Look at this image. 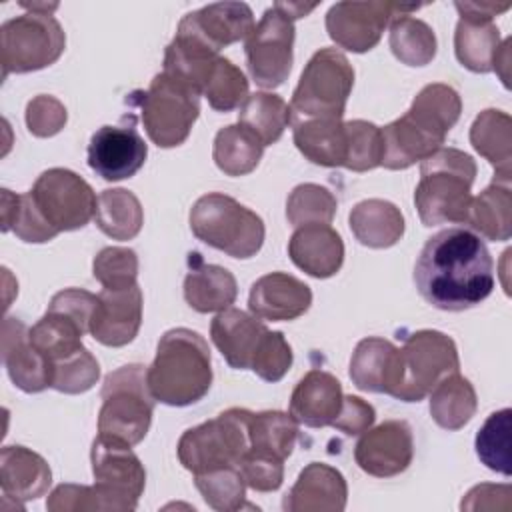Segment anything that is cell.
<instances>
[{"mask_svg":"<svg viewBox=\"0 0 512 512\" xmlns=\"http://www.w3.org/2000/svg\"><path fill=\"white\" fill-rule=\"evenodd\" d=\"M414 282L438 310L460 312L484 302L494 290V260L480 236L466 228H444L422 246Z\"/></svg>","mask_w":512,"mask_h":512,"instance_id":"6da1fadb","label":"cell"},{"mask_svg":"<svg viewBox=\"0 0 512 512\" xmlns=\"http://www.w3.org/2000/svg\"><path fill=\"white\" fill-rule=\"evenodd\" d=\"M146 384L152 398L168 406H190L202 400L212 386L208 342L190 328L166 330L146 368Z\"/></svg>","mask_w":512,"mask_h":512,"instance_id":"7a4b0ae2","label":"cell"},{"mask_svg":"<svg viewBox=\"0 0 512 512\" xmlns=\"http://www.w3.org/2000/svg\"><path fill=\"white\" fill-rule=\"evenodd\" d=\"M474 178V158L458 148L440 146L424 158L420 162V182L414 190V204L422 224H464Z\"/></svg>","mask_w":512,"mask_h":512,"instance_id":"3957f363","label":"cell"},{"mask_svg":"<svg viewBox=\"0 0 512 512\" xmlns=\"http://www.w3.org/2000/svg\"><path fill=\"white\" fill-rule=\"evenodd\" d=\"M458 370V348L448 334L416 330L396 348L386 394L402 402H420L444 376Z\"/></svg>","mask_w":512,"mask_h":512,"instance_id":"277c9868","label":"cell"},{"mask_svg":"<svg viewBox=\"0 0 512 512\" xmlns=\"http://www.w3.org/2000/svg\"><path fill=\"white\" fill-rule=\"evenodd\" d=\"M100 398L98 436L130 448L142 442L156 402L146 384V368L142 364L116 368L104 378Z\"/></svg>","mask_w":512,"mask_h":512,"instance_id":"5b68a950","label":"cell"},{"mask_svg":"<svg viewBox=\"0 0 512 512\" xmlns=\"http://www.w3.org/2000/svg\"><path fill=\"white\" fill-rule=\"evenodd\" d=\"M188 220L198 240L232 258H252L264 244L262 218L222 192L200 196L190 208Z\"/></svg>","mask_w":512,"mask_h":512,"instance_id":"8992f818","label":"cell"},{"mask_svg":"<svg viewBox=\"0 0 512 512\" xmlns=\"http://www.w3.org/2000/svg\"><path fill=\"white\" fill-rule=\"evenodd\" d=\"M200 92L188 82L160 72L146 90H136L130 100L140 106L148 138L160 148L186 142L200 114Z\"/></svg>","mask_w":512,"mask_h":512,"instance_id":"52a82bcc","label":"cell"},{"mask_svg":"<svg viewBox=\"0 0 512 512\" xmlns=\"http://www.w3.org/2000/svg\"><path fill=\"white\" fill-rule=\"evenodd\" d=\"M354 86V68L336 48H320L312 54L290 100V124L294 120H342Z\"/></svg>","mask_w":512,"mask_h":512,"instance_id":"ba28073f","label":"cell"},{"mask_svg":"<svg viewBox=\"0 0 512 512\" xmlns=\"http://www.w3.org/2000/svg\"><path fill=\"white\" fill-rule=\"evenodd\" d=\"M250 414L246 408H228L216 418L188 428L176 448L180 464L192 474L238 466L250 448Z\"/></svg>","mask_w":512,"mask_h":512,"instance_id":"9c48e42d","label":"cell"},{"mask_svg":"<svg viewBox=\"0 0 512 512\" xmlns=\"http://www.w3.org/2000/svg\"><path fill=\"white\" fill-rule=\"evenodd\" d=\"M66 48V34L52 14L26 12L0 28L2 78L54 64Z\"/></svg>","mask_w":512,"mask_h":512,"instance_id":"30bf717a","label":"cell"},{"mask_svg":"<svg viewBox=\"0 0 512 512\" xmlns=\"http://www.w3.org/2000/svg\"><path fill=\"white\" fill-rule=\"evenodd\" d=\"M28 194L58 234L84 228L96 214L98 198L92 186L68 168L44 170Z\"/></svg>","mask_w":512,"mask_h":512,"instance_id":"8fae6325","label":"cell"},{"mask_svg":"<svg viewBox=\"0 0 512 512\" xmlns=\"http://www.w3.org/2000/svg\"><path fill=\"white\" fill-rule=\"evenodd\" d=\"M90 462L102 510H134L146 486V470L132 448L96 436L90 448Z\"/></svg>","mask_w":512,"mask_h":512,"instance_id":"7c38bea8","label":"cell"},{"mask_svg":"<svg viewBox=\"0 0 512 512\" xmlns=\"http://www.w3.org/2000/svg\"><path fill=\"white\" fill-rule=\"evenodd\" d=\"M250 78L266 90L284 84L294 62V22L274 4L244 40Z\"/></svg>","mask_w":512,"mask_h":512,"instance_id":"4fadbf2b","label":"cell"},{"mask_svg":"<svg viewBox=\"0 0 512 512\" xmlns=\"http://www.w3.org/2000/svg\"><path fill=\"white\" fill-rule=\"evenodd\" d=\"M420 8V4L398 2H338L326 12V32L340 48L362 54L380 42L394 18Z\"/></svg>","mask_w":512,"mask_h":512,"instance_id":"5bb4252c","label":"cell"},{"mask_svg":"<svg viewBox=\"0 0 512 512\" xmlns=\"http://www.w3.org/2000/svg\"><path fill=\"white\" fill-rule=\"evenodd\" d=\"M254 26V14L248 4L216 2L188 12L180 20L174 38L210 54H218L224 46L246 40Z\"/></svg>","mask_w":512,"mask_h":512,"instance_id":"9a60e30c","label":"cell"},{"mask_svg":"<svg viewBox=\"0 0 512 512\" xmlns=\"http://www.w3.org/2000/svg\"><path fill=\"white\" fill-rule=\"evenodd\" d=\"M146 156L148 146L136 128L134 114H124L114 126L98 128L88 144V166L108 182L134 176Z\"/></svg>","mask_w":512,"mask_h":512,"instance_id":"2e32d148","label":"cell"},{"mask_svg":"<svg viewBox=\"0 0 512 512\" xmlns=\"http://www.w3.org/2000/svg\"><path fill=\"white\" fill-rule=\"evenodd\" d=\"M414 458L412 428L406 420H386L362 432L354 448V460L362 472L376 478L402 474Z\"/></svg>","mask_w":512,"mask_h":512,"instance_id":"e0dca14e","label":"cell"},{"mask_svg":"<svg viewBox=\"0 0 512 512\" xmlns=\"http://www.w3.org/2000/svg\"><path fill=\"white\" fill-rule=\"evenodd\" d=\"M142 324V290L138 284L102 288L90 320V334L104 346L130 344Z\"/></svg>","mask_w":512,"mask_h":512,"instance_id":"ac0fdd59","label":"cell"},{"mask_svg":"<svg viewBox=\"0 0 512 512\" xmlns=\"http://www.w3.org/2000/svg\"><path fill=\"white\" fill-rule=\"evenodd\" d=\"M30 328L12 316L2 322V362L4 368L20 390L28 394L42 392L50 388L52 366L50 362L32 346Z\"/></svg>","mask_w":512,"mask_h":512,"instance_id":"d6986e66","label":"cell"},{"mask_svg":"<svg viewBox=\"0 0 512 512\" xmlns=\"http://www.w3.org/2000/svg\"><path fill=\"white\" fill-rule=\"evenodd\" d=\"M312 304L308 284L286 272H270L260 276L248 294V308L260 320H296Z\"/></svg>","mask_w":512,"mask_h":512,"instance_id":"ffe728a7","label":"cell"},{"mask_svg":"<svg viewBox=\"0 0 512 512\" xmlns=\"http://www.w3.org/2000/svg\"><path fill=\"white\" fill-rule=\"evenodd\" d=\"M348 486L340 470L324 462H310L282 500L288 512H342Z\"/></svg>","mask_w":512,"mask_h":512,"instance_id":"44dd1931","label":"cell"},{"mask_svg":"<svg viewBox=\"0 0 512 512\" xmlns=\"http://www.w3.org/2000/svg\"><path fill=\"white\" fill-rule=\"evenodd\" d=\"M266 324L240 308H226L210 322V338L224 360L236 370H250L256 350L266 336Z\"/></svg>","mask_w":512,"mask_h":512,"instance_id":"7402d4cb","label":"cell"},{"mask_svg":"<svg viewBox=\"0 0 512 512\" xmlns=\"http://www.w3.org/2000/svg\"><path fill=\"white\" fill-rule=\"evenodd\" d=\"M342 384L326 370L306 372L290 396V414L308 428L330 426L342 408Z\"/></svg>","mask_w":512,"mask_h":512,"instance_id":"603a6c76","label":"cell"},{"mask_svg":"<svg viewBox=\"0 0 512 512\" xmlns=\"http://www.w3.org/2000/svg\"><path fill=\"white\" fill-rule=\"evenodd\" d=\"M290 260L314 278L334 276L344 262V242L330 224H308L288 240Z\"/></svg>","mask_w":512,"mask_h":512,"instance_id":"cb8c5ba5","label":"cell"},{"mask_svg":"<svg viewBox=\"0 0 512 512\" xmlns=\"http://www.w3.org/2000/svg\"><path fill=\"white\" fill-rule=\"evenodd\" d=\"M238 284L234 274L218 264H208L198 252L188 254L184 300L200 314L222 312L236 302Z\"/></svg>","mask_w":512,"mask_h":512,"instance_id":"d4e9b609","label":"cell"},{"mask_svg":"<svg viewBox=\"0 0 512 512\" xmlns=\"http://www.w3.org/2000/svg\"><path fill=\"white\" fill-rule=\"evenodd\" d=\"M52 470L48 462L24 446H4L0 454V488L4 498L18 504L36 500L48 492Z\"/></svg>","mask_w":512,"mask_h":512,"instance_id":"484cf974","label":"cell"},{"mask_svg":"<svg viewBox=\"0 0 512 512\" xmlns=\"http://www.w3.org/2000/svg\"><path fill=\"white\" fill-rule=\"evenodd\" d=\"M470 144L494 166V182L510 184L512 174V120L506 112L488 108L470 126Z\"/></svg>","mask_w":512,"mask_h":512,"instance_id":"4316f807","label":"cell"},{"mask_svg":"<svg viewBox=\"0 0 512 512\" xmlns=\"http://www.w3.org/2000/svg\"><path fill=\"white\" fill-rule=\"evenodd\" d=\"M354 238L368 248H390L404 234V216L400 208L382 198L358 202L348 216Z\"/></svg>","mask_w":512,"mask_h":512,"instance_id":"83f0119b","label":"cell"},{"mask_svg":"<svg viewBox=\"0 0 512 512\" xmlns=\"http://www.w3.org/2000/svg\"><path fill=\"white\" fill-rule=\"evenodd\" d=\"M292 138L312 164L336 168L346 162V128L342 120H294Z\"/></svg>","mask_w":512,"mask_h":512,"instance_id":"f1b7e54d","label":"cell"},{"mask_svg":"<svg viewBox=\"0 0 512 512\" xmlns=\"http://www.w3.org/2000/svg\"><path fill=\"white\" fill-rule=\"evenodd\" d=\"M382 130V160L380 166L388 170H404L422 162L436 152L442 142L418 128L406 114L386 124Z\"/></svg>","mask_w":512,"mask_h":512,"instance_id":"f546056e","label":"cell"},{"mask_svg":"<svg viewBox=\"0 0 512 512\" xmlns=\"http://www.w3.org/2000/svg\"><path fill=\"white\" fill-rule=\"evenodd\" d=\"M462 112L460 94L448 84H426L412 100L406 116L424 132L444 144Z\"/></svg>","mask_w":512,"mask_h":512,"instance_id":"4dcf8cb0","label":"cell"},{"mask_svg":"<svg viewBox=\"0 0 512 512\" xmlns=\"http://www.w3.org/2000/svg\"><path fill=\"white\" fill-rule=\"evenodd\" d=\"M464 224L476 236L504 242L512 234V194L510 184L492 182L470 200Z\"/></svg>","mask_w":512,"mask_h":512,"instance_id":"1f68e13d","label":"cell"},{"mask_svg":"<svg viewBox=\"0 0 512 512\" xmlns=\"http://www.w3.org/2000/svg\"><path fill=\"white\" fill-rule=\"evenodd\" d=\"M476 408V390L460 372L444 376L430 390V416L444 430L464 428L476 414Z\"/></svg>","mask_w":512,"mask_h":512,"instance_id":"d6a6232c","label":"cell"},{"mask_svg":"<svg viewBox=\"0 0 512 512\" xmlns=\"http://www.w3.org/2000/svg\"><path fill=\"white\" fill-rule=\"evenodd\" d=\"M500 42V30L494 20L460 16L454 32V52L464 68L478 74L490 72Z\"/></svg>","mask_w":512,"mask_h":512,"instance_id":"836d02e7","label":"cell"},{"mask_svg":"<svg viewBox=\"0 0 512 512\" xmlns=\"http://www.w3.org/2000/svg\"><path fill=\"white\" fill-rule=\"evenodd\" d=\"M88 332L86 326H82L78 320L72 316L46 308V314L30 328V342L32 346L50 362V366L80 348L82 336Z\"/></svg>","mask_w":512,"mask_h":512,"instance_id":"e575fe53","label":"cell"},{"mask_svg":"<svg viewBox=\"0 0 512 512\" xmlns=\"http://www.w3.org/2000/svg\"><path fill=\"white\" fill-rule=\"evenodd\" d=\"M396 346L390 340L368 336L362 338L350 358V380L364 392L386 394L394 364Z\"/></svg>","mask_w":512,"mask_h":512,"instance_id":"d590c367","label":"cell"},{"mask_svg":"<svg viewBox=\"0 0 512 512\" xmlns=\"http://www.w3.org/2000/svg\"><path fill=\"white\" fill-rule=\"evenodd\" d=\"M264 144L242 124H230L216 132L212 158L226 176L250 174L264 154Z\"/></svg>","mask_w":512,"mask_h":512,"instance_id":"8d00e7d4","label":"cell"},{"mask_svg":"<svg viewBox=\"0 0 512 512\" xmlns=\"http://www.w3.org/2000/svg\"><path fill=\"white\" fill-rule=\"evenodd\" d=\"M96 226L112 240H132L144 224V210L136 194L126 188L102 190L94 214Z\"/></svg>","mask_w":512,"mask_h":512,"instance_id":"74e56055","label":"cell"},{"mask_svg":"<svg viewBox=\"0 0 512 512\" xmlns=\"http://www.w3.org/2000/svg\"><path fill=\"white\" fill-rule=\"evenodd\" d=\"M238 124L256 134L264 146H270L290 124V106L278 94L254 92L240 106Z\"/></svg>","mask_w":512,"mask_h":512,"instance_id":"f35d334b","label":"cell"},{"mask_svg":"<svg viewBox=\"0 0 512 512\" xmlns=\"http://www.w3.org/2000/svg\"><path fill=\"white\" fill-rule=\"evenodd\" d=\"M250 448L256 452H266L272 456H278L286 460L298 440V422L288 412L280 410H264V412H252L250 424Z\"/></svg>","mask_w":512,"mask_h":512,"instance_id":"ab89813d","label":"cell"},{"mask_svg":"<svg viewBox=\"0 0 512 512\" xmlns=\"http://www.w3.org/2000/svg\"><path fill=\"white\" fill-rule=\"evenodd\" d=\"M388 44L392 54L406 66H426L436 56V34L424 22L410 14L390 22Z\"/></svg>","mask_w":512,"mask_h":512,"instance_id":"60d3db41","label":"cell"},{"mask_svg":"<svg viewBox=\"0 0 512 512\" xmlns=\"http://www.w3.org/2000/svg\"><path fill=\"white\" fill-rule=\"evenodd\" d=\"M202 96H206L210 108L218 112H230L240 108L250 96L248 80L232 60L218 56L204 80Z\"/></svg>","mask_w":512,"mask_h":512,"instance_id":"b9f144b4","label":"cell"},{"mask_svg":"<svg viewBox=\"0 0 512 512\" xmlns=\"http://www.w3.org/2000/svg\"><path fill=\"white\" fill-rule=\"evenodd\" d=\"M338 202L334 194L314 182L298 184L286 200V218L294 228L308 224H330Z\"/></svg>","mask_w":512,"mask_h":512,"instance_id":"7bdbcfd3","label":"cell"},{"mask_svg":"<svg viewBox=\"0 0 512 512\" xmlns=\"http://www.w3.org/2000/svg\"><path fill=\"white\" fill-rule=\"evenodd\" d=\"M194 484L204 502L218 512L240 510L246 502V482L238 466L216 468L204 474H194Z\"/></svg>","mask_w":512,"mask_h":512,"instance_id":"ee69618b","label":"cell"},{"mask_svg":"<svg viewBox=\"0 0 512 512\" xmlns=\"http://www.w3.org/2000/svg\"><path fill=\"white\" fill-rule=\"evenodd\" d=\"M510 408L492 412L476 434V454L480 462L504 476H510Z\"/></svg>","mask_w":512,"mask_h":512,"instance_id":"f6af8a7d","label":"cell"},{"mask_svg":"<svg viewBox=\"0 0 512 512\" xmlns=\"http://www.w3.org/2000/svg\"><path fill=\"white\" fill-rule=\"evenodd\" d=\"M346 128V162L354 172H366L380 166L382 160V130L368 120H348Z\"/></svg>","mask_w":512,"mask_h":512,"instance_id":"bcb514c9","label":"cell"},{"mask_svg":"<svg viewBox=\"0 0 512 512\" xmlns=\"http://www.w3.org/2000/svg\"><path fill=\"white\" fill-rule=\"evenodd\" d=\"M100 378V364L88 348L58 360L52 364L50 388L64 394H82L90 390Z\"/></svg>","mask_w":512,"mask_h":512,"instance_id":"7dc6e473","label":"cell"},{"mask_svg":"<svg viewBox=\"0 0 512 512\" xmlns=\"http://www.w3.org/2000/svg\"><path fill=\"white\" fill-rule=\"evenodd\" d=\"M92 274L102 288L132 286L138 278V256L130 248L106 246L96 254Z\"/></svg>","mask_w":512,"mask_h":512,"instance_id":"c3c4849f","label":"cell"},{"mask_svg":"<svg viewBox=\"0 0 512 512\" xmlns=\"http://www.w3.org/2000/svg\"><path fill=\"white\" fill-rule=\"evenodd\" d=\"M292 360H294V354L284 334L268 330L256 350L250 370L266 382H278L290 370Z\"/></svg>","mask_w":512,"mask_h":512,"instance_id":"681fc988","label":"cell"},{"mask_svg":"<svg viewBox=\"0 0 512 512\" xmlns=\"http://www.w3.org/2000/svg\"><path fill=\"white\" fill-rule=\"evenodd\" d=\"M248 488L256 492H274L284 480V460L266 452L246 450L238 462Z\"/></svg>","mask_w":512,"mask_h":512,"instance_id":"f907efd6","label":"cell"},{"mask_svg":"<svg viewBox=\"0 0 512 512\" xmlns=\"http://www.w3.org/2000/svg\"><path fill=\"white\" fill-rule=\"evenodd\" d=\"M68 120L64 104L48 94L34 96L26 106V126L38 138L58 134Z\"/></svg>","mask_w":512,"mask_h":512,"instance_id":"816d5d0a","label":"cell"},{"mask_svg":"<svg viewBox=\"0 0 512 512\" xmlns=\"http://www.w3.org/2000/svg\"><path fill=\"white\" fill-rule=\"evenodd\" d=\"M12 230L14 234L32 244H42L58 236V232L42 218L38 208L34 206L30 194H18L16 200V216L12 220Z\"/></svg>","mask_w":512,"mask_h":512,"instance_id":"f5cc1de1","label":"cell"},{"mask_svg":"<svg viewBox=\"0 0 512 512\" xmlns=\"http://www.w3.org/2000/svg\"><path fill=\"white\" fill-rule=\"evenodd\" d=\"M46 508L50 512H86L102 510V502L94 484H60L50 492Z\"/></svg>","mask_w":512,"mask_h":512,"instance_id":"db71d44e","label":"cell"},{"mask_svg":"<svg viewBox=\"0 0 512 512\" xmlns=\"http://www.w3.org/2000/svg\"><path fill=\"white\" fill-rule=\"evenodd\" d=\"M374 420H376L374 406L362 400L360 396L350 394V396H344L342 408L330 426L344 432L346 436H358L368 428H372Z\"/></svg>","mask_w":512,"mask_h":512,"instance_id":"11a10c76","label":"cell"},{"mask_svg":"<svg viewBox=\"0 0 512 512\" xmlns=\"http://www.w3.org/2000/svg\"><path fill=\"white\" fill-rule=\"evenodd\" d=\"M96 304H98V294H92L82 288H64L52 296L48 308L60 310V312L72 316L82 326H86L90 332V320H92Z\"/></svg>","mask_w":512,"mask_h":512,"instance_id":"9f6ffc18","label":"cell"},{"mask_svg":"<svg viewBox=\"0 0 512 512\" xmlns=\"http://www.w3.org/2000/svg\"><path fill=\"white\" fill-rule=\"evenodd\" d=\"M506 488H510V486L508 484H478V486H474L466 494V498L462 500L460 508L462 510H494V508H504L502 504H498V500L494 496L500 494Z\"/></svg>","mask_w":512,"mask_h":512,"instance_id":"6f0895ef","label":"cell"},{"mask_svg":"<svg viewBox=\"0 0 512 512\" xmlns=\"http://www.w3.org/2000/svg\"><path fill=\"white\" fill-rule=\"evenodd\" d=\"M460 16L476 18V20H494V16L506 12L512 4L510 2H456L454 4Z\"/></svg>","mask_w":512,"mask_h":512,"instance_id":"680465c9","label":"cell"},{"mask_svg":"<svg viewBox=\"0 0 512 512\" xmlns=\"http://www.w3.org/2000/svg\"><path fill=\"white\" fill-rule=\"evenodd\" d=\"M508 62H510V38H504L500 42L498 54H496L494 64H492V70H496V74L500 76L504 86H508Z\"/></svg>","mask_w":512,"mask_h":512,"instance_id":"91938a15","label":"cell"},{"mask_svg":"<svg viewBox=\"0 0 512 512\" xmlns=\"http://www.w3.org/2000/svg\"><path fill=\"white\" fill-rule=\"evenodd\" d=\"M16 200L18 194H12L10 190H2V232L12 230V220L16 216Z\"/></svg>","mask_w":512,"mask_h":512,"instance_id":"94428289","label":"cell"},{"mask_svg":"<svg viewBox=\"0 0 512 512\" xmlns=\"http://www.w3.org/2000/svg\"><path fill=\"white\" fill-rule=\"evenodd\" d=\"M280 12H284L292 22L296 20V18H304L306 14H310L314 8H316V4H300V2H276L274 4Z\"/></svg>","mask_w":512,"mask_h":512,"instance_id":"6125c7cd","label":"cell"},{"mask_svg":"<svg viewBox=\"0 0 512 512\" xmlns=\"http://www.w3.org/2000/svg\"><path fill=\"white\" fill-rule=\"evenodd\" d=\"M22 8H26L28 12H40V14H52V10L58 8L56 2L48 4V2H20Z\"/></svg>","mask_w":512,"mask_h":512,"instance_id":"be15d7a7","label":"cell"}]
</instances>
